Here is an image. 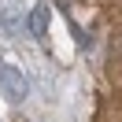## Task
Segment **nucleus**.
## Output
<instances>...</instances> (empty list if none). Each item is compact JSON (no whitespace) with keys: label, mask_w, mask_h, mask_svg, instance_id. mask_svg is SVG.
Instances as JSON below:
<instances>
[{"label":"nucleus","mask_w":122,"mask_h":122,"mask_svg":"<svg viewBox=\"0 0 122 122\" xmlns=\"http://www.w3.org/2000/svg\"><path fill=\"white\" fill-rule=\"evenodd\" d=\"M4 85H8V96L11 100H22L26 96V78H19L15 70H4Z\"/></svg>","instance_id":"f257e3e1"},{"label":"nucleus","mask_w":122,"mask_h":122,"mask_svg":"<svg viewBox=\"0 0 122 122\" xmlns=\"http://www.w3.org/2000/svg\"><path fill=\"white\" fill-rule=\"evenodd\" d=\"M45 4H37V8H33V15H30V33L33 37H41V33H45Z\"/></svg>","instance_id":"f03ea898"}]
</instances>
